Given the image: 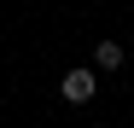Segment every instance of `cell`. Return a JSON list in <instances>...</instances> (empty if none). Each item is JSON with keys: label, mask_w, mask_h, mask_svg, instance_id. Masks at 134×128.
Here are the masks:
<instances>
[{"label": "cell", "mask_w": 134, "mask_h": 128, "mask_svg": "<svg viewBox=\"0 0 134 128\" xmlns=\"http://www.w3.org/2000/svg\"><path fill=\"white\" fill-rule=\"evenodd\" d=\"M58 93L70 99V105H87V99L99 93V76L87 70V64H82V70H64V82H58Z\"/></svg>", "instance_id": "obj_1"}, {"label": "cell", "mask_w": 134, "mask_h": 128, "mask_svg": "<svg viewBox=\"0 0 134 128\" xmlns=\"http://www.w3.org/2000/svg\"><path fill=\"white\" fill-rule=\"evenodd\" d=\"M93 64H99V70H122V41H99Z\"/></svg>", "instance_id": "obj_2"}]
</instances>
